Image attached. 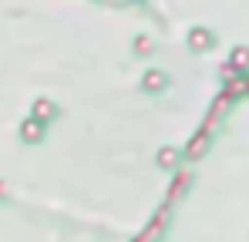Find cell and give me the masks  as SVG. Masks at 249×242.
Listing matches in <instances>:
<instances>
[{
  "instance_id": "6da1fadb",
  "label": "cell",
  "mask_w": 249,
  "mask_h": 242,
  "mask_svg": "<svg viewBox=\"0 0 249 242\" xmlns=\"http://www.w3.org/2000/svg\"><path fill=\"white\" fill-rule=\"evenodd\" d=\"M24 135L27 138H37V124H24Z\"/></svg>"
}]
</instances>
